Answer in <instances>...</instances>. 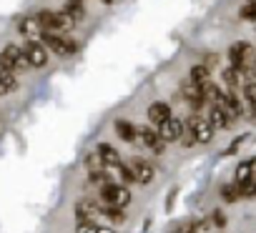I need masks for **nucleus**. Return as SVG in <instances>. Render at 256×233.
I'll return each instance as SVG.
<instances>
[{
    "mask_svg": "<svg viewBox=\"0 0 256 233\" xmlns=\"http://www.w3.org/2000/svg\"><path fill=\"white\" fill-rule=\"evenodd\" d=\"M224 83L228 85V90H231V93H236V90H238V85H241V75H238V70H236L234 65H231L228 70H224Z\"/></svg>",
    "mask_w": 256,
    "mask_h": 233,
    "instance_id": "obj_21",
    "label": "nucleus"
},
{
    "mask_svg": "<svg viewBox=\"0 0 256 233\" xmlns=\"http://www.w3.org/2000/svg\"><path fill=\"white\" fill-rule=\"evenodd\" d=\"M206 121L211 123L214 131H224V128L231 126V118L224 113V108H221V105H214V103H211V110H208V118H206Z\"/></svg>",
    "mask_w": 256,
    "mask_h": 233,
    "instance_id": "obj_14",
    "label": "nucleus"
},
{
    "mask_svg": "<svg viewBox=\"0 0 256 233\" xmlns=\"http://www.w3.org/2000/svg\"><path fill=\"white\" fill-rule=\"evenodd\" d=\"M254 193H256V186H254V181L238 183V196H244V198H254Z\"/></svg>",
    "mask_w": 256,
    "mask_h": 233,
    "instance_id": "obj_28",
    "label": "nucleus"
},
{
    "mask_svg": "<svg viewBox=\"0 0 256 233\" xmlns=\"http://www.w3.org/2000/svg\"><path fill=\"white\" fill-rule=\"evenodd\" d=\"M191 133H194V141L196 143H208L211 138H214V128H211V123L206 121V118H201V115H191L188 118V123H184Z\"/></svg>",
    "mask_w": 256,
    "mask_h": 233,
    "instance_id": "obj_4",
    "label": "nucleus"
},
{
    "mask_svg": "<svg viewBox=\"0 0 256 233\" xmlns=\"http://www.w3.org/2000/svg\"><path fill=\"white\" fill-rule=\"evenodd\" d=\"M0 68H3V70H23V68H28V60L23 55V48L6 45L3 50H0Z\"/></svg>",
    "mask_w": 256,
    "mask_h": 233,
    "instance_id": "obj_3",
    "label": "nucleus"
},
{
    "mask_svg": "<svg viewBox=\"0 0 256 233\" xmlns=\"http://www.w3.org/2000/svg\"><path fill=\"white\" fill-rule=\"evenodd\" d=\"M251 173H254V161H251V158H248V161H241V163L236 166L234 183L238 186V183H246V181H251Z\"/></svg>",
    "mask_w": 256,
    "mask_h": 233,
    "instance_id": "obj_18",
    "label": "nucleus"
},
{
    "mask_svg": "<svg viewBox=\"0 0 256 233\" xmlns=\"http://www.w3.org/2000/svg\"><path fill=\"white\" fill-rule=\"evenodd\" d=\"M221 198L226 201V203H236L241 196H238V186L236 183H226L224 188H221Z\"/></svg>",
    "mask_w": 256,
    "mask_h": 233,
    "instance_id": "obj_24",
    "label": "nucleus"
},
{
    "mask_svg": "<svg viewBox=\"0 0 256 233\" xmlns=\"http://www.w3.org/2000/svg\"><path fill=\"white\" fill-rule=\"evenodd\" d=\"M208 80H211V68H208V65H204V63L191 65V83L204 85V83H208Z\"/></svg>",
    "mask_w": 256,
    "mask_h": 233,
    "instance_id": "obj_20",
    "label": "nucleus"
},
{
    "mask_svg": "<svg viewBox=\"0 0 256 233\" xmlns=\"http://www.w3.org/2000/svg\"><path fill=\"white\" fill-rule=\"evenodd\" d=\"M86 168H88V173H100V171H103V163H100L98 153H90V156L86 158Z\"/></svg>",
    "mask_w": 256,
    "mask_h": 233,
    "instance_id": "obj_25",
    "label": "nucleus"
},
{
    "mask_svg": "<svg viewBox=\"0 0 256 233\" xmlns=\"http://www.w3.org/2000/svg\"><path fill=\"white\" fill-rule=\"evenodd\" d=\"M73 211H76L78 221H96V216L100 213V206L96 201H78Z\"/></svg>",
    "mask_w": 256,
    "mask_h": 233,
    "instance_id": "obj_13",
    "label": "nucleus"
},
{
    "mask_svg": "<svg viewBox=\"0 0 256 233\" xmlns=\"http://www.w3.org/2000/svg\"><path fill=\"white\" fill-rule=\"evenodd\" d=\"M100 213H103L108 221H113V223H123V221H126V213H123V208H118V206H106V208H100Z\"/></svg>",
    "mask_w": 256,
    "mask_h": 233,
    "instance_id": "obj_23",
    "label": "nucleus"
},
{
    "mask_svg": "<svg viewBox=\"0 0 256 233\" xmlns=\"http://www.w3.org/2000/svg\"><path fill=\"white\" fill-rule=\"evenodd\" d=\"M176 198H178V188L174 186V188L168 191V196H166V213H171V211H174V203H176Z\"/></svg>",
    "mask_w": 256,
    "mask_h": 233,
    "instance_id": "obj_31",
    "label": "nucleus"
},
{
    "mask_svg": "<svg viewBox=\"0 0 256 233\" xmlns=\"http://www.w3.org/2000/svg\"><path fill=\"white\" fill-rule=\"evenodd\" d=\"M100 198L106 201V206H110L113 198H116V183H103L100 186Z\"/></svg>",
    "mask_w": 256,
    "mask_h": 233,
    "instance_id": "obj_26",
    "label": "nucleus"
},
{
    "mask_svg": "<svg viewBox=\"0 0 256 233\" xmlns=\"http://www.w3.org/2000/svg\"><path fill=\"white\" fill-rule=\"evenodd\" d=\"M96 233H116V231H113L110 226H98V231H96Z\"/></svg>",
    "mask_w": 256,
    "mask_h": 233,
    "instance_id": "obj_34",
    "label": "nucleus"
},
{
    "mask_svg": "<svg viewBox=\"0 0 256 233\" xmlns=\"http://www.w3.org/2000/svg\"><path fill=\"white\" fill-rule=\"evenodd\" d=\"M38 40L46 45V50H53L56 55H70V53L78 50V43L60 38V33H43Z\"/></svg>",
    "mask_w": 256,
    "mask_h": 233,
    "instance_id": "obj_2",
    "label": "nucleus"
},
{
    "mask_svg": "<svg viewBox=\"0 0 256 233\" xmlns=\"http://www.w3.org/2000/svg\"><path fill=\"white\" fill-rule=\"evenodd\" d=\"M128 166H131V171H134V181H136V183H141V186L151 183V181H154V176H156V168H154L148 161H144V158H134Z\"/></svg>",
    "mask_w": 256,
    "mask_h": 233,
    "instance_id": "obj_8",
    "label": "nucleus"
},
{
    "mask_svg": "<svg viewBox=\"0 0 256 233\" xmlns=\"http://www.w3.org/2000/svg\"><path fill=\"white\" fill-rule=\"evenodd\" d=\"M23 55L28 60V68H43L48 63V50L40 40H28V45L23 48Z\"/></svg>",
    "mask_w": 256,
    "mask_h": 233,
    "instance_id": "obj_5",
    "label": "nucleus"
},
{
    "mask_svg": "<svg viewBox=\"0 0 256 233\" xmlns=\"http://www.w3.org/2000/svg\"><path fill=\"white\" fill-rule=\"evenodd\" d=\"M181 98H184V100H186L194 110H198V108L206 103V100H204V95H201V88H198L196 83H191V80H188V83L181 88Z\"/></svg>",
    "mask_w": 256,
    "mask_h": 233,
    "instance_id": "obj_12",
    "label": "nucleus"
},
{
    "mask_svg": "<svg viewBox=\"0 0 256 233\" xmlns=\"http://www.w3.org/2000/svg\"><path fill=\"white\" fill-rule=\"evenodd\" d=\"M36 18H38L43 33H63V30H68L73 25V20L63 10H40Z\"/></svg>",
    "mask_w": 256,
    "mask_h": 233,
    "instance_id": "obj_1",
    "label": "nucleus"
},
{
    "mask_svg": "<svg viewBox=\"0 0 256 233\" xmlns=\"http://www.w3.org/2000/svg\"><path fill=\"white\" fill-rule=\"evenodd\" d=\"M156 131H158V136L166 143H176L181 138V133H184V121H178V118H174V115H171L168 121H164L161 126H156Z\"/></svg>",
    "mask_w": 256,
    "mask_h": 233,
    "instance_id": "obj_7",
    "label": "nucleus"
},
{
    "mask_svg": "<svg viewBox=\"0 0 256 233\" xmlns=\"http://www.w3.org/2000/svg\"><path fill=\"white\" fill-rule=\"evenodd\" d=\"M171 108H168V103H164V100H156V103H151L148 105V123L151 126H161L164 121H168L171 118Z\"/></svg>",
    "mask_w": 256,
    "mask_h": 233,
    "instance_id": "obj_9",
    "label": "nucleus"
},
{
    "mask_svg": "<svg viewBox=\"0 0 256 233\" xmlns=\"http://www.w3.org/2000/svg\"><path fill=\"white\" fill-rule=\"evenodd\" d=\"M254 15H256V13H254V0H248V3L241 8V18H244V20H254Z\"/></svg>",
    "mask_w": 256,
    "mask_h": 233,
    "instance_id": "obj_32",
    "label": "nucleus"
},
{
    "mask_svg": "<svg viewBox=\"0 0 256 233\" xmlns=\"http://www.w3.org/2000/svg\"><path fill=\"white\" fill-rule=\"evenodd\" d=\"M208 221H211V226H216V228H224V226H226V216H224L218 208L211 213V218H208Z\"/></svg>",
    "mask_w": 256,
    "mask_h": 233,
    "instance_id": "obj_30",
    "label": "nucleus"
},
{
    "mask_svg": "<svg viewBox=\"0 0 256 233\" xmlns=\"http://www.w3.org/2000/svg\"><path fill=\"white\" fill-rule=\"evenodd\" d=\"M138 138L148 146L151 153H156V156H164V153H166V141L158 136L156 126H144V128H138Z\"/></svg>",
    "mask_w": 256,
    "mask_h": 233,
    "instance_id": "obj_6",
    "label": "nucleus"
},
{
    "mask_svg": "<svg viewBox=\"0 0 256 233\" xmlns=\"http://www.w3.org/2000/svg\"><path fill=\"white\" fill-rule=\"evenodd\" d=\"M244 141H246V133H244V136H238V138H236V141H234V143L226 148V153H228V156H231V153H236V151H238V146H241Z\"/></svg>",
    "mask_w": 256,
    "mask_h": 233,
    "instance_id": "obj_33",
    "label": "nucleus"
},
{
    "mask_svg": "<svg viewBox=\"0 0 256 233\" xmlns=\"http://www.w3.org/2000/svg\"><path fill=\"white\" fill-rule=\"evenodd\" d=\"M73 23H78V20H83L86 18V8H83V0H68V5H66V10H63Z\"/></svg>",
    "mask_w": 256,
    "mask_h": 233,
    "instance_id": "obj_19",
    "label": "nucleus"
},
{
    "mask_svg": "<svg viewBox=\"0 0 256 233\" xmlns=\"http://www.w3.org/2000/svg\"><path fill=\"white\" fill-rule=\"evenodd\" d=\"M13 90H18V80H16L13 70H3V68H0V95H8Z\"/></svg>",
    "mask_w": 256,
    "mask_h": 233,
    "instance_id": "obj_17",
    "label": "nucleus"
},
{
    "mask_svg": "<svg viewBox=\"0 0 256 233\" xmlns=\"http://www.w3.org/2000/svg\"><path fill=\"white\" fill-rule=\"evenodd\" d=\"M248 58H251V45H248V43L241 40V43H234V45L228 48V60H231L234 68L248 63Z\"/></svg>",
    "mask_w": 256,
    "mask_h": 233,
    "instance_id": "obj_10",
    "label": "nucleus"
},
{
    "mask_svg": "<svg viewBox=\"0 0 256 233\" xmlns=\"http://www.w3.org/2000/svg\"><path fill=\"white\" fill-rule=\"evenodd\" d=\"M96 153H98L100 163L108 166V168H116V166L120 163V153H118L113 146H108V143H100V146L96 148Z\"/></svg>",
    "mask_w": 256,
    "mask_h": 233,
    "instance_id": "obj_15",
    "label": "nucleus"
},
{
    "mask_svg": "<svg viewBox=\"0 0 256 233\" xmlns=\"http://www.w3.org/2000/svg\"><path fill=\"white\" fill-rule=\"evenodd\" d=\"M116 171L120 173V178H123L126 183H136V181H134V171H131V166H123V163H118V166H116Z\"/></svg>",
    "mask_w": 256,
    "mask_h": 233,
    "instance_id": "obj_29",
    "label": "nucleus"
},
{
    "mask_svg": "<svg viewBox=\"0 0 256 233\" xmlns=\"http://www.w3.org/2000/svg\"><path fill=\"white\" fill-rule=\"evenodd\" d=\"M96 231H98L96 221H78V226H76V233H96Z\"/></svg>",
    "mask_w": 256,
    "mask_h": 233,
    "instance_id": "obj_27",
    "label": "nucleus"
},
{
    "mask_svg": "<svg viewBox=\"0 0 256 233\" xmlns=\"http://www.w3.org/2000/svg\"><path fill=\"white\" fill-rule=\"evenodd\" d=\"M128 203H131V191H128L126 186H116V198L110 206H118V208H126Z\"/></svg>",
    "mask_w": 256,
    "mask_h": 233,
    "instance_id": "obj_22",
    "label": "nucleus"
},
{
    "mask_svg": "<svg viewBox=\"0 0 256 233\" xmlns=\"http://www.w3.org/2000/svg\"><path fill=\"white\" fill-rule=\"evenodd\" d=\"M18 30L28 38V40H38L40 35H43V28H40V23H38V18L36 15H28V18H20V23H18Z\"/></svg>",
    "mask_w": 256,
    "mask_h": 233,
    "instance_id": "obj_11",
    "label": "nucleus"
},
{
    "mask_svg": "<svg viewBox=\"0 0 256 233\" xmlns=\"http://www.w3.org/2000/svg\"><path fill=\"white\" fill-rule=\"evenodd\" d=\"M113 128H116L118 138H123L126 143H134V141L138 138V128H136L134 123H128V121H116Z\"/></svg>",
    "mask_w": 256,
    "mask_h": 233,
    "instance_id": "obj_16",
    "label": "nucleus"
}]
</instances>
